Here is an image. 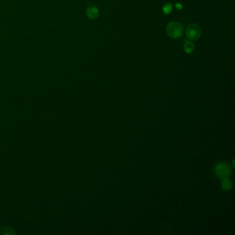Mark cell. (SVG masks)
Instances as JSON below:
<instances>
[{"label": "cell", "instance_id": "6da1fadb", "mask_svg": "<svg viewBox=\"0 0 235 235\" xmlns=\"http://www.w3.org/2000/svg\"><path fill=\"white\" fill-rule=\"evenodd\" d=\"M167 33L172 39H178L183 36L184 32L182 24L177 22H170L166 28Z\"/></svg>", "mask_w": 235, "mask_h": 235}, {"label": "cell", "instance_id": "7a4b0ae2", "mask_svg": "<svg viewBox=\"0 0 235 235\" xmlns=\"http://www.w3.org/2000/svg\"><path fill=\"white\" fill-rule=\"evenodd\" d=\"M201 29L198 24H192L189 25L186 29V36L188 39L191 41H195L201 37Z\"/></svg>", "mask_w": 235, "mask_h": 235}, {"label": "cell", "instance_id": "3957f363", "mask_svg": "<svg viewBox=\"0 0 235 235\" xmlns=\"http://www.w3.org/2000/svg\"><path fill=\"white\" fill-rule=\"evenodd\" d=\"M216 174L219 176L220 178L225 179L227 177H228L230 173V169L228 167V165L224 164H220L217 165V166L215 168Z\"/></svg>", "mask_w": 235, "mask_h": 235}, {"label": "cell", "instance_id": "277c9868", "mask_svg": "<svg viewBox=\"0 0 235 235\" xmlns=\"http://www.w3.org/2000/svg\"><path fill=\"white\" fill-rule=\"evenodd\" d=\"M86 14L89 19H97L99 16V9L95 6H90L86 10Z\"/></svg>", "mask_w": 235, "mask_h": 235}, {"label": "cell", "instance_id": "5b68a950", "mask_svg": "<svg viewBox=\"0 0 235 235\" xmlns=\"http://www.w3.org/2000/svg\"><path fill=\"white\" fill-rule=\"evenodd\" d=\"M195 44L192 42H191V41H186L185 44H184V50L186 53L188 54H191L192 53L193 51L195 50Z\"/></svg>", "mask_w": 235, "mask_h": 235}, {"label": "cell", "instance_id": "8992f818", "mask_svg": "<svg viewBox=\"0 0 235 235\" xmlns=\"http://www.w3.org/2000/svg\"><path fill=\"white\" fill-rule=\"evenodd\" d=\"M0 234H10V235H13L15 234V232L13 228L8 226L3 227L2 228H0Z\"/></svg>", "mask_w": 235, "mask_h": 235}, {"label": "cell", "instance_id": "52a82bcc", "mask_svg": "<svg viewBox=\"0 0 235 235\" xmlns=\"http://www.w3.org/2000/svg\"><path fill=\"white\" fill-rule=\"evenodd\" d=\"M162 10H163V12L164 14H165V15H168V14H170L172 12V5L170 3H166L164 6L163 9Z\"/></svg>", "mask_w": 235, "mask_h": 235}, {"label": "cell", "instance_id": "ba28073f", "mask_svg": "<svg viewBox=\"0 0 235 235\" xmlns=\"http://www.w3.org/2000/svg\"><path fill=\"white\" fill-rule=\"evenodd\" d=\"M222 186L223 189L225 190H230L232 187V183L228 179H224L223 181L222 182Z\"/></svg>", "mask_w": 235, "mask_h": 235}, {"label": "cell", "instance_id": "9c48e42d", "mask_svg": "<svg viewBox=\"0 0 235 235\" xmlns=\"http://www.w3.org/2000/svg\"><path fill=\"white\" fill-rule=\"evenodd\" d=\"M175 8H177V10H181L182 8H183V6H182L181 3H176Z\"/></svg>", "mask_w": 235, "mask_h": 235}]
</instances>
